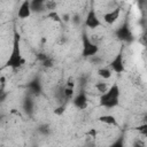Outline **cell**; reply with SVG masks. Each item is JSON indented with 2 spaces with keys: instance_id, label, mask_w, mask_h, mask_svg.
<instances>
[{
  "instance_id": "cell-2",
  "label": "cell",
  "mask_w": 147,
  "mask_h": 147,
  "mask_svg": "<svg viewBox=\"0 0 147 147\" xmlns=\"http://www.w3.org/2000/svg\"><path fill=\"white\" fill-rule=\"evenodd\" d=\"M119 95H121V90H119V86L114 83L107 92L100 94V99H99V102H100V106L103 107V108H107V109H110V108H114L116 106H118L119 103Z\"/></svg>"
},
{
  "instance_id": "cell-10",
  "label": "cell",
  "mask_w": 147,
  "mask_h": 147,
  "mask_svg": "<svg viewBox=\"0 0 147 147\" xmlns=\"http://www.w3.org/2000/svg\"><path fill=\"white\" fill-rule=\"evenodd\" d=\"M28 90H29V93L30 94H32V95H39L40 93H41V90H42V87H41V84H40V82H39V79H32L29 84H28Z\"/></svg>"
},
{
  "instance_id": "cell-1",
  "label": "cell",
  "mask_w": 147,
  "mask_h": 147,
  "mask_svg": "<svg viewBox=\"0 0 147 147\" xmlns=\"http://www.w3.org/2000/svg\"><path fill=\"white\" fill-rule=\"evenodd\" d=\"M20 34L17 31H14V40H13V49L10 53L9 59L6 62V65L16 70L20 69L21 67H23L25 64V59L22 55V51H21V45H20Z\"/></svg>"
},
{
  "instance_id": "cell-3",
  "label": "cell",
  "mask_w": 147,
  "mask_h": 147,
  "mask_svg": "<svg viewBox=\"0 0 147 147\" xmlns=\"http://www.w3.org/2000/svg\"><path fill=\"white\" fill-rule=\"evenodd\" d=\"M99 53V46L94 44L86 34L83 36V56L84 57H93Z\"/></svg>"
},
{
  "instance_id": "cell-11",
  "label": "cell",
  "mask_w": 147,
  "mask_h": 147,
  "mask_svg": "<svg viewBox=\"0 0 147 147\" xmlns=\"http://www.w3.org/2000/svg\"><path fill=\"white\" fill-rule=\"evenodd\" d=\"M98 121L100 123H103V124H107V125H110V126H117L118 125V122H117L116 117L113 116V115H109V114L99 116L98 117Z\"/></svg>"
},
{
  "instance_id": "cell-14",
  "label": "cell",
  "mask_w": 147,
  "mask_h": 147,
  "mask_svg": "<svg viewBox=\"0 0 147 147\" xmlns=\"http://www.w3.org/2000/svg\"><path fill=\"white\" fill-rule=\"evenodd\" d=\"M46 17L48 18V20H51V21H53V22H55V23H62L63 22V18H62V16L56 11V10H52V11H48L47 13V15H46Z\"/></svg>"
},
{
  "instance_id": "cell-5",
  "label": "cell",
  "mask_w": 147,
  "mask_h": 147,
  "mask_svg": "<svg viewBox=\"0 0 147 147\" xmlns=\"http://www.w3.org/2000/svg\"><path fill=\"white\" fill-rule=\"evenodd\" d=\"M84 24H85V26H86V28L92 29V30L98 29V28H100V26L102 25L101 21L99 20V16L96 15V13H95V10H94V9H90V10H88V13H87V15H86V18H85Z\"/></svg>"
},
{
  "instance_id": "cell-24",
  "label": "cell",
  "mask_w": 147,
  "mask_h": 147,
  "mask_svg": "<svg viewBox=\"0 0 147 147\" xmlns=\"http://www.w3.org/2000/svg\"><path fill=\"white\" fill-rule=\"evenodd\" d=\"M65 86H69V87H74L75 88V86H76V79L74 78V77H69L68 79H67V82H65V84H64Z\"/></svg>"
},
{
  "instance_id": "cell-18",
  "label": "cell",
  "mask_w": 147,
  "mask_h": 147,
  "mask_svg": "<svg viewBox=\"0 0 147 147\" xmlns=\"http://www.w3.org/2000/svg\"><path fill=\"white\" fill-rule=\"evenodd\" d=\"M56 1L55 0H45V8L46 10L48 11H52V10H56Z\"/></svg>"
},
{
  "instance_id": "cell-12",
  "label": "cell",
  "mask_w": 147,
  "mask_h": 147,
  "mask_svg": "<svg viewBox=\"0 0 147 147\" xmlns=\"http://www.w3.org/2000/svg\"><path fill=\"white\" fill-rule=\"evenodd\" d=\"M31 8L34 13H41L46 10L45 8V0H31Z\"/></svg>"
},
{
  "instance_id": "cell-20",
  "label": "cell",
  "mask_w": 147,
  "mask_h": 147,
  "mask_svg": "<svg viewBox=\"0 0 147 147\" xmlns=\"http://www.w3.org/2000/svg\"><path fill=\"white\" fill-rule=\"evenodd\" d=\"M64 111H65V103H62V105H60L59 107H56V108L54 109V114H55L56 116L63 115Z\"/></svg>"
},
{
  "instance_id": "cell-13",
  "label": "cell",
  "mask_w": 147,
  "mask_h": 147,
  "mask_svg": "<svg viewBox=\"0 0 147 147\" xmlns=\"http://www.w3.org/2000/svg\"><path fill=\"white\" fill-rule=\"evenodd\" d=\"M96 74L101 79H109L113 75V70L109 67H101L96 70Z\"/></svg>"
},
{
  "instance_id": "cell-22",
  "label": "cell",
  "mask_w": 147,
  "mask_h": 147,
  "mask_svg": "<svg viewBox=\"0 0 147 147\" xmlns=\"http://www.w3.org/2000/svg\"><path fill=\"white\" fill-rule=\"evenodd\" d=\"M38 131H39L41 134H44V136H47V134H49V126H48V125H46V124H44V125L39 126Z\"/></svg>"
},
{
  "instance_id": "cell-9",
  "label": "cell",
  "mask_w": 147,
  "mask_h": 147,
  "mask_svg": "<svg viewBox=\"0 0 147 147\" xmlns=\"http://www.w3.org/2000/svg\"><path fill=\"white\" fill-rule=\"evenodd\" d=\"M119 15H121V8H119V7H116V8H114L113 10L106 13V14L102 16V18H103V21H105L107 24L111 25V24H114V23L119 18Z\"/></svg>"
},
{
  "instance_id": "cell-8",
  "label": "cell",
  "mask_w": 147,
  "mask_h": 147,
  "mask_svg": "<svg viewBox=\"0 0 147 147\" xmlns=\"http://www.w3.org/2000/svg\"><path fill=\"white\" fill-rule=\"evenodd\" d=\"M32 14V8H31V0H23L18 11H17V17L21 20H25L29 18Z\"/></svg>"
},
{
  "instance_id": "cell-6",
  "label": "cell",
  "mask_w": 147,
  "mask_h": 147,
  "mask_svg": "<svg viewBox=\"0 0 147 147\" xmlns=\"http://www.w3.org/2000/svg\"><path fill=\"white\" fill-rule=\"evenodd\" d=\"M109 68L114 71V72H116V74H122L123 71H124V61H123V52L122 51H119L117 54H116V56L113 59V61L110 62V64H109Z\"/></svg>"
},
{
  "instance_id": "cell-19",
  "label": "cell",
  "mask_w": 147,
  "mask_h": 147,
  "mask_svg": "<svg viewBox=\"0 0 147 147\" xmlns=\"http://www.w3.org/2000/svg\"><path fill=\"white\" fill-rule=\"evenodd\" d=\"M41 65L45 67V68H52L54 65V59L52 56H47L42 62H41Z\"/></svg>"
},
{
  "instance_id": "cell-4",
  "label": "cell",
  "mask_w": 147,
  "mask_h": 147,
  "mask_svg": "<svg viewBox=\"0 0 147 147\" xmlns=\"http://www.w3.org/2000/svg\"><path fill=\"white\" fill-rule=\"evenodd\" d=\"M71 101H72L74 106H75L77 109H79V110H84V109H86L87 106H88V98H87V94H86V92L83 91V90H80L77 94H75V96L72 98Z\"/></svg>"
},
{
  "instance_id": "cell-21",
  "label": "cell",
  "mask_w": 147,
  "mask_h": 147,
  "mask_svg": "<svg viewBox=\"0 0 147 147\" xmlns=\"http://www.w3.org/2000/svg\"><path fill=\"white\" fill-rule=\"evenodd\" d=\"M96 136H98V131H96V129H90L87 132H86V137L88 138V139H96Z\"/></svg>"
},
{
  "instance_id": "cell-16",
  "label": "cell",
  "mask_w": 147,
  "mask_h": 147,
  "mask_svg": "<svg viewBox=\"0 0 147 147\" xmlns=\"http://www.w3.org/2000/svg\"><path fill=\"white\" fill-rule=\"evenodd\" d=\"M23 108H24V110H25L26 113L31 114L32 110H33V101H32L30 98H26V99L24 100V102H23Z\"/></svg>"
},
{
  "instance_id": "cell-17",
  "label": "cell",
  "mask_w": 147,
  "mask_h": 147,
  "mask_svg": "<svg viewBox=\"0 0 147 147\" xmlns=\"http://www.w3.org/2000/svg\"><path fill=\"white\" fill-rule=\"evenodd\" d=\"M134 130H136L139 134H141L142 137L147 138V123H142V124H140V125L136 126V127H134Z\"/></svg>"
},
{
  "instance_id": "cell-7",
  "label": "cell",
  "mask_w": 147,
  "mask_h": 147,
  "mask_svg": "<svg viewBox=\"0 0 147 147\" xmlns=\"http://www.w3.org/2000/svg\"><path fill=\"white\" fill-rule=\"evenodd\" d=\"M116 37L122 41H130L132 39V33H131L127 21H125L123 25L116 30Z\"/></svg>"
},
{
  "instance_id": "cell-15",
  "label": "cell",
  "mask_w": 147,
  "mask_h": 147,
  "mask_svg": "<svg viewBox=\"0 0 147 147\" xmlns=\"http://www.w3.org/2000/svg\"><path fill=\"white\" fill-rule=\"evenodd\" d=\"M94 87H95V90H96L100 94L107 92L108 88H109V86H108V84H107L106 82H96L95 85H94Z\"/></svg>"
},
{
  "instance_id": "cell-23",
  "label": "cell",
  "mask_w": 147,
  "mask_h": 147,
  "mask_svg": "<svg viewBox=\"0 0 147 147\" xmlns=\"http://www.w3.org/2000/svg\"><path fill=\"white\" fill-rule=\"evenodd\" d=\"M71 22L75 24V25H79L82 23V18H80V15L79 14H75L72 17H71Z\"/></svg>"
}]
</instances>
